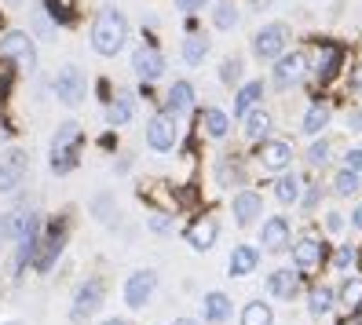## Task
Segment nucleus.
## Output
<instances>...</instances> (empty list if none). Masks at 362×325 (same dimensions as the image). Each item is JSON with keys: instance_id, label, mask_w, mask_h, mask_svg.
I'll list each match as a JSON object with an SVG mask.
<instances>
[{"instance_id": "1", "label": "nucleus", "mask_w": 362, "mask_h": 325, "mask_svg": "<svg viewBox=\"0 0 362 325\" xmlns=\"http://www.w3.org/2000/svg\"><path fill=\"white\" fill-rule=\"evenodd\" d=\"M124 40H129V23H124V15L117 8H103L92 23V52L110 59L124 48Z\"/></svg>"}, {"instance_id": "2", "label": "nucleus", "mask_w": 362, "mask_h": 325, "mask_svg": "<svg viewBox=\"0 0 362 325\" xmlns=\"http://www.w3.org/2000/svg\"><path fill=\"white\" fill-rule=\"evenodd\" d=\"M81 139H84V132H81L77 121H62V124L55 128V136H52V154H48V165H52L55 176H66V172L77 165Z\"/></svg>"}, {"instance_id": "3", "label": "nucleus", "mask_w": 362, "mask_h": 325, "mask_svg": "<svg viewBox=\"0 0 362 325\" xmlns=\"http://www.w3.org/2000/svg\"><path fill=\"white\" fill-rule=\"evenodd\" d=\"M289 45V26L286 23H267L257 37H252V55L264 59V62H279L286 55Z\"/></svg>"}, {"instance_id": "4", "label": "nucleus", "mask_w": 362, "mask_h": 325, "mask_svg": "<svg viewBox=\"0 0 362 325\" xmlns=\"http://www.w3.org/2000/svg\"><path fill=\"white\" fill-rule=\"evenodd\" d=\"M0 55L11 59L15 66H18V70H26V73L37 70V48H33V37L23 33V30L4 33V40H0Z\"/></svg>"}, {"instance_id": "5", "label": "nucleus", "mask_w": 362, "mask_h": 325, "mask_svg": "<svg viewBox=\"0 0 362 325\" xmlns=\"http://www.w3.org/2000/svg\"><path fill=\"white\" fill-rule=\"evenodd\" d=\"M84 92H88V81H84L81 66L66 62V66L55 73V99H59L62 106H81V102H84Z\"/></svg>"}, {"instance_id": "6", "label": "nucleus", "mask_w": 362, "mask_h": 325, "mask_svg": "<svg viewBox=\"0 0 362 325\" xmlns=\"http://www.w3.org/2000/svg\"><path fill=\"white\" fill-rule=\"evenodd\" d=\"M62 245H66V220H55V223L48 227V234L40 237L37 249H33V267H37V271H52V264L59 259Z\"/></svg>"}, {"instance_id": "7", "label": "nucleus", "mask_w": 362, "mask_h": 325, "mask_svg": "<svg viewBox=\"0 0 362 325\" xmlns=\"http://www.w3.org/2000/svg\"><path fill=\"white\" fill-rule=\"evenodd\" d=\"M154 289H158V271H151V267L132 271L129 281H124V303H129L132 311H139V307H146V303H151Z\"/></svg>"}, {"instance_id": "8", "label": "nucleus", "mask_w": 362, "mask_h": 325, "mask_svg": "<svg viewBox=\"0 0 362 325\" xmlns=\"http://www.w3.org/2000/svg\"><path fill=\"white\" fill-rule=\"evenodd\" d=\"M180 139V124L173 114H154L151 124H146V146L158 150V154H168Z\"/></svg>"}, {"instance_id": "9", "label": "nucleus", "mask_w": 362, "mask_h": 325, "mask_svg": "<svg viewBox=\"0 0 362 325\" xmlns=\"http://www.w3.org/2000/svg\"><path fill=\"white\" fill-rule=\"evenodd\" d=\"M99 307H103V281H99V278H88V281H84V285L74 292L70 318H74V321H88Z\"/></svg>"}, {"instance_id": "10", "label": "nucleus", "mask_w": 362, "mask_h": 325, "mask_svg": "<svg viewBox=\"0 0 362 325\" xmlns=\"http://www.w3.org/2000/svg\"><path fill=\"white\" fill-rule=\"evenodd\" d=\"M26 168H30V158L26 150H8L0 158V194H15L26 179Z\"/></svg>"}, {"instance_id": "11", "label": "nucleus", "mask_w": 362, "mask_h": 325, "mask_svg": "<svg viewBox=\"0 0 362 325\" xmlns=\"http://www.w3.org/2000/svg\"><path fill=\"white\" fill-rule=\"evenodd\" d=\"M308 55L304 52H289V55H282L279 62H274V73H271V81H274V88H289V84H296L304 73H308Z\"/></svg>"}, {"instance_id": "12", "label": "nucleus", "mask_w": 362, "mask_h": 325, "mask_svg": "<svg viewBox=\"0 0 362 325\" xmlns=\"http://www.w3.org/2000/svg\"><path fill=\"white\" fill-rule=\"evenodd\" d=\"M230 212H234V223H238V227H249V223H257V220H260L264 198H260L257 190H242V194H234Z\"/></svg>"}, {"instance_id": "13", "label": "nucleus", "mask_w": 362, "mask_h": 325, "mask_svg": "<svg viewBox=\"0 0 362 325\" xmlns=\"http://www.w3.org/2000/svg\"><path fill=\"white\" fill-rule=\"evenodd\" d=\"M293 249V264H296V274H308V271H315L318 264H322V242H318V237H300V242H293L289 245Z\"/></svg>"}, {"instance_id": "14", "label": "nucleus", "mask_w": 362, "mask_h": 325, "mask_svg": "<svg viewBox=\"0 0 362 325\" xmlns=\"http://www.w3.org/2000/svg\"><path fill=\"white\" fill-rule=\"evenodd\" d=\"M267 292L274 300H293L300 292V274H296V267H274L267 278Z\"/></svg>"}, {"instance_id": "15", "label": "nucleus", "mask_w": 362, "mask_h": 325, "mask_svg": "<svg viewBox=\"0 0 362 325\" xmlns=\"http://www.w3.org/2000/svg\"><path fill=\"white\" fill-rule=\"evenodd\" d=\"M132 70L139 81H158L165 73V55L158 48H136L132 55Z\"/></svg>"}, {"instance_id": "16", "label": "nucleus", "mask_w": 362, "mask_h": 325, "mask_svg": "<svg viewBox=\"0 0 362 325\" xmlns=\"http://www.w3.org/2000/svg\"><path fill=\"white\" fill-rule=\"evenodd\" d=\"M194 110V88H190V81H176L173 88H168V99H165V114L173 117H183Z\"/></svg>"}, {"instance_id": "17", "label": "nucleus", "mask_w": 362, "mask_h": 325, "mask_svg": "<svg viewBox=\"0 0 362 325\" xmlns=\"http://www.w3.org/2000/svg\"><path fill=\"white\" fill-rule=\"evenodd\" d=\"M260 161H264L267 168H274V172H286V168L293 165V146H289L286 139H267V143L260 146Z\"/></svg>"}, {"instance_id": "18", "label": "nucleus", "mask_w": 362, "mask_h": 325, "mask_svg": "<svg viewBox=\"0 0 362 325\" xmlns=\"http://www.w3.org/2000/svg\"><path fill=\"white\" fill-rule=\"evenodd\" d=\"M260 242H264L267 252H282V249H289V223L282 220V215L267 220L264 230H260Z\"/></svg>"}, {"instance_id": "19", "label": "nucleus", "mask_w": 362, "mask_h": 325, "mask_svg": "<svg viewBox=\"0 0 362 325\" xmlns=\"http://www.w3.org/2000/svg\"><path fill=\"white\" fill-rule=\"evenodd\" d=\"M132 114H136V95H132V92H117V95L110 99V106H106V124L121 128V124L132 121Z\"/></svg>"}, {"instance_id": "20", "label": "nucleus", "mask_w": 362, "mask_h": 325, "mask_svg": "<svg viewBox=\"0 0 362 325\" xmlns=\"http://www.w3.org/2000/svg\"><path fill=\"white\" fill-rule=\"evenodd\" d=\"M216 237H220V223L216 220H198L194 227L187 230V242H190V249H194V252L212 249V245H216Z\"/></svg>"}, {"instance_id": "21", "label": "nucleus", "mask_w": 362, "mask_h": 325, "mask_svg": "<svg viewBox=\"0 0 362 325\" xmlns=\"http://www.w3.org/2000/svg\"><path fill=\"white\" fill-rule=\"evenodd\" d=\"M202 314H205L209 325H223L230 318V296L227 292H209L202 300Z\"/></svg>"}, {"instance_id": "22", "label": "nucleus", "mask_w": 362, "mask_h": 325, "mask_svg": "<svg viewBox=\"0 0 362 325\" xmlns=\"http://www.w3.org/2000/svg\"><path fill=\"white\" fill-rule=\"evenodd\" d=\"M260 99H264V81H249V84H242L238 95H234V114H238V117L252 114Z\"/></svg>"}, {"instance_id": "23", "label": "nucleus", "mask_w": 362, "mask_h": 325, "mask_svg": "<svg viewBox=\"0 0 362 325\" xmlns=\"http://www.w3.org/2000/svg\"><path fill=\"white\" fill-rule=\"evenodd\" d=\"M257 264H260V249H252V245H238V249L230 252V274L234 278L252 274V271H257Z\"/></svg>"}, {"instance_id": "24", "label": "nucleus", "mask_w": 362, "mask_h": 325, "mask_svg": "<svg viewBox=\"0 0 362 325\" xmlns=\"http://www.w3.org/2000/svg\"><path fill=\"white\" fill-rule=\"evenodd\" d=\"M209 37L205 33H190L187 40H183V62H187V66H202V62H205V55H209Z\"/></svg>"}, {"instance_id": "25", "label": "nucleus", "mask_w": 362, "mask_h": 325, "mask_svg": "<svg viewBox=\"0 0 362 325\" xmlns=\"http://www.w3.org/2000/svg\"><path fill=\"white\" fill-rule=\"evenodd\" d=\"M333 121V114H329V106H322V102H315L311 110L304 114V136H322V128Z\"/></svg>"}, {"instance_id": "26", "label": "nucleus", "mask_w": 362, "mask_h": 325, "mask_svg": "<svg viewBox=\"0 0 362 325\" xmlns=\"http://www.w3.org/2000/svg\"><path fill=\"white\" fill-rule=\"evenodd\" d=\"M340 59H344V52H340L337 45H326L322 48V55H318V81H329V77H337V70H340Z\"/></svg>"}, {"instance_id": "27", "label": "nucleus", "mask_w": 362, "mask_h": 325, "mask_svg": "<svg viewBox=\"0 0 362 325\" xmlns=\"http://www.w3.org/2000/svg\"><path fill=\"white\" fill-rule=\"evenodd\" d=\"M242 121H245V139H267V132H271V114L267 110H252Z\"/></svg>"}, {"instance_id": "28", "label": "nucleus", "mask_w": 362, "mask_h": 325, "mask_svg": "<svg viewBox=\"0 0 362 325\" xmlns=\"http://www.w3.org/2000/svg\"><path fill=\"white\" fill-rule=\"evenodd\" d=\"M242 325H274V314H271V307L264 300H252L242 311Z\"/></svg>"}, {"instance_id": "29", "label": "nucleus", "mask_w": 362, "mask_h": 325, "mask_svg": "<svg viewBox=\"0 0 362 325\" xmlns=\"http://www.w3.org/2000/svg\"><path fill=\"white\" fill-rule=\"evenodd\" d=\"M358 187H362V176H355V172H348V168H340L333 176V194H340V198H355Z\"/></svg>"}, {"instance_id": "30", "label": "nucleus", "mask_w": 362, "mask_h": 325, "mask_svg": "<svg viewBox=\"0 0 362 325\" xmlns=\"http://www.w3.org/2000/svg\"><path fill=\"white\" fill-rule=\"evenodd\" d=\"M212 23H216V30H234L238 26V4L234 0H220L216 11H212Z\"/></svg>"}, {"instance_id": "31", "label": "nucleus", "mask_w": 362, "mask_h": 325, "mask_svg": "<svg viewBox=\"0 0 362 325\" xmlns=\"http://www.w3.org/2000/svg\"><path fill=\"white\" fill-rule=\"evenodd\" d=\"M205 132L212 136V139H223L227 132H230V117L223 114V110H205Z\"/></svg>"}, {"instance_id": "32", "label": "nucleus", "mask_w": 362, "mask_h": 325, "mask_svg": "<svg viewBox=\"0 0 362 325\" xmlns=\"http://www.w3.org/2000/svg\"><path fill=\"white\" fill-rule=\"evenodd\" d=\"M274 198H279L282 205H293L296 198H300V179L296 176H279V183H274Z\"/></svg>"}, {"instance_id": "33", "label": "nucleus", "mask_w": 362, "mask_h": 325, "mask_svg": "<svg viewBox=\"0 0 362 325\" xmlns=\"http://www.w3.org/2000/svg\"><path fill=\"white\" fill-rule=\"evenodd\" d=\"M55 30H59V26L52 23V15L45 11V4H37V8H33V33H37L40 40H55Z\"/></svg>"}, {"instance_id": "34", "label": "nucleus", "mask_w": 362, "mask_h": 325, "mask_svg": "<svg viewBox=\"0 0 362 325\" xmlns=\"http://www.w3.org/2000/svg\"><path fill=\"white\" fill-rule=\"evenodd\" d=\"M45 11L52 15V23H55V26L74 23V0H45Z\"/></svg>"}, {"instance_id": "35", "label": "nucleus", "mask_w": 362, "mask_h": 325, "mask_svg": "<svg viewBox=\"0 0 362 325\" xmlns=\"http://www.w3.org/2000/svg\"><path fill=\"white\" fill-rule=\"evenodd\" d=\"M308 311H311L315 318H326V314L333 311V292H329V289H315V292L308 296Z\"/></svg>"}, {"instance_id": "36", "label": "nucleus", "mask_w": 362, "mask_h": 325, "mask_svg": "<svg viewBox=\"0 0 362 325\" xmlns=\"http://www.w3.org/2000/svg\"><path fill=\"white\" fill-rule=\"evenodd\" d=\"M216 179H220V187H234V183H242V168L234 165V161H223L216 168Z\"/></svg>"}, {"instance_id": "37", "label": "nucleus", "mask_w": 362, "mask_h": 325, "mask_svg": "<svg viewBox=\"0 0 362 325\" xmlns=\"http://www.w3.org/2000/svg\"><path fill=\"white\" fill-rule=\"evenodd\" d=\"M340 300L351 303V307H355V303H362V278H348L344 285H340Z\"/></svg>"}, {"instance_id": "38", "label": "nucleus", "mask_w": 362, "mask_h": 325, "mask_svg": "<svg viewBox=\"0 0 362 325\" xmlns=\"http://www.w3.org/2000/svg\"><path fill=\"white\" fill-rule=\"evenodd\" d=\"M238 77H242V59H227L220 66V81L223 84H238Z\"/></svg>"}, {"instance_id": "39", "label": "nucleus", "mask_w": 362, "mask_h": 325, "mask_svg": "<svg viewBox=\"0 0 362 325\" xmlns=\"http://www.w3.org/2000/svg\"><path fill=\"white\" fill-rule=\"evenodd\" d=\"M326 158H329V143L318 139V143L308 150V161H311V165H326Z\"/></svg>"}, {"instance_id": "40", "label": "nucleus", "mask_w": 362, "mask_h": 325, "mask_svg": "<svg viewBox=\"0 0 362 325\" xmlns=\"http://www.w3.org/2000/svg\"><path fill=\"white\" fill-rule=\"evenodd\" d=\"M351 259H355V249H351V245H344V249H337L333 267H337V271H348V267H351Z\"/></svg>"}, {"instance_id": "41", "label": "nucleus", "mask_w": 362, "mask_h": 325, "mask_svg": "<svg viewBox=\"0 0 362 325\" xmlns=\"http://www.w3.org/2000/svg\"><path fill=\"white\" fill-rule=\"evenodd\" d=\"M344 161H348V172H355V176H362V146H351L348 154H344Z\"/></svg>"}, {"instance_id": "42", "label": "nucleus", "mask_w": 362, "mask_h": 325, "mask_svg": "<svg viewBox=\"0 0 362 325\" xmlns=\"http://www.w3.org/2000/svg\"><path fill=\"white\" fill-rule=\"evenodd\" d=\"M318 198H322V187L311 183V187H308V194H304V212H311V208L318 205Z\"/></svg>"}, {"instance_id": "43", "label": "nucleus", "mask_w": 362, "mask_h": 325, "mask_svg": "<svg viewBox=\"0 0 362 325\" xmlns=\"http://www.w3.org/2000/svg\"><path fill=\"white\" fill-rule=\"evenodd\" d=\"M209 4V0H176V8L183 11V15H194V11H202Z\"/></svg>"}, {"instance_id": "44", "label": "nucleus", "mask_w": 362, "mask_h": 325, "mask_svg": "<svg viewBox=\"0 0 362 325\" xmlns=\"http://www.w3.org/2000/svg\"><path fill=\"white\" fill-rule=\"evenodd\" d=\"M168 227H173V215H165V212L151 215V230H168Z\"/></svg>"}, {"instance_id": "45", "label": "nucleus", "mask_w": 362, "mask_h": 325, "mask_svg": "<svg viewBox=\"0 0 362 325\" xmlns=\"http://www.w3.org/2000/svg\"><path fill=\"white\" fill-rule=\"evenodd\" d=\"M326 227H329V230L337 234L340 227H344V220H340V215H337V212H329V215H326Z\"/></svg>"}, {"instance_id": "46", "label": "nucleus", "mask_w": 362, "mask_h": 325, "mask_svg": "<svg viewBox=\"0 0 362 325\" xmlns=\"http://www.w3.org/2000/svg\"><path fill=\"white\" fill-rule=\"evenodd\" d=\"M348 128H351V132H362V114H358V110L348 117Z\"/></svg>"}, {"instance_id": "47", "label": "nucleus", "mask_w": 362, "mask_h": 325, "mask_svg": "<svg viewBox=\"0 0 362 325\" xmlns=\"http://www.w3.org/2000/svg\"><path fill=\"white\" fill-rule=\"evenodd\" d=\"M351 227H355V230H362V205H355V208H351Z\"/></svg>"}, {"instance_id": "48", "label": "nucleus", "mask_w": 362, "mask_h": 325, "mask_svg": "<svg viewBox=\"0 0 362 325\" xmlns=\"http://www.w3.org/2000/svg\"><path fill=\"white\" fill-rule=\"evenodd\" d=\"M4 237H8V220L0 215V245H4Z\"/></svg>"}, {"instance_id": "49", "label": "nucleus", "mask_w": 362, "mask_h": 325, "mask_svg": "<svg viewBox=\"0 0 362 325\" xmlns=\"http://www.w3.org/2000/svg\"><path fill=\"white\" fill-rule=\"evenodd\" d=\"M99 325H129L124 318H106V321H99Z\"/></svg>"}, {"instance_id": "50", "label": "nucleus", "mask_w": 362, "mask_h": 325, "mask_svg": "<svg viewBox=\"0 0 362 325\" xmlns=\"http://www.w3.org/2000/svg\"><path fill=\"white\" fill-rule=\"evenodd\" d=\"M173 325H198V321H194V318H176Z\"/></svg>"}, {"instance_id": "51", "label": "nucleus", "mask_w": 362, "mask_h": 325, "mask_svg": "<svg viewBox=\"0 0 362 325\" xmlns=\"http://www.w3.org/2000/svg\"><path fill=\"white\" fill-rule=\"evenodd\" d=\"M355 88H362V66L355 70Z\"/></svg>"}, {"instance_id": "52", "label": "nucleus", "mask_w": 362, "mask_h": 325, "mask_svg": "<svg viewBox=\"0 0 362 325\" xmlns=\"http://www.w3.org/2000/svg\"><path fill=\"white\" fill-rule=\"evenodd\" d=\"M0 143H4V128H0Z\"/></svg>"}, {"instance_id": "53", "label": "nucleus", "mask_w": 362, "mask_h": 325, "mask_svg": "<svg viewBox=\"0 0 362 325\" xmlns=\"http://www.w3.org/2000/svg\"><path fill=\"white\" fill-rule=\"evenodd\" d=\"M11 4H23V0H11Z\"/></svg>"}]
</instances>
